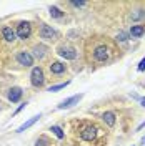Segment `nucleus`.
<instances>
[{
  "label": "nucleus",
  "mask_w": 145,
  "mask_h": 146,
  "mask_svg": "<svg viewBox=\"0 0 145 146\" xmlns=\"http://www.w3.org/2000/svg\"><path fill=\"white\" fill-rule=\"evenodd\" d=\"M30 82L34 86H42L44 82H45V76H44V72H42V68L40 66H35L32 73H30Z\"/></svg>",
  "instance_id": "nucleus-1"
},
{
  "label": "nucleus",
  "mask_w": 145,
  "mask_h": 146,
  "mask_svg": "<svg viewBox=\"0 0 145 146\" xmlns=\"http://www.w3.org/2000/svg\"><path fill=\"white\" fill-rule=\"evenodd\" d=\"M30 32H32V27H30L28 22H22V23H18V28H17V36L18 38H22V40L28 38V36H30Z\"/></svg>",
  "instance_id": "nucleus-2"
},
{
  "label": "nucleus",
  "mask_w": 145,
  "mask_h": 146,
  "mask_svg": "<svg viewBox=\"0 0 145 146\" xmlns=\"http://www.w3.org/2000/svg\"><path fill=\"white\" fill-rule=\"evenodd\" d=\"M82 96H83V95H73V96H70V98L64 100L60 105H58V106H57V108H58V110H68V108H72L73 105H77V103L82 100Z\"/></svg>",
  "instance_id": "nucleus-3"
},
{
  "label": "nucleus",
  "mask_w": 145,
  "mask_h": 146,
  "mask_svg": "<svg viewBox=\"0 0 145 146\" xmlns=\"http://www.w3.org/2000/svg\"><path fill=\"white\" fill-rule=\"evenodd\" d=\"M40 36L44 40H57L58 35H57V32L50 25H42V28H40Z\"/></svg>",
  "instance_id": "nucleus-4"
},
{
  "label": "nucleus",
  "mask_w": 145,
  "mask_h": 146,
  "mask_svg": "<svg viewBox=\"0 0 145 146\" xmlns=\"http://www.w3.org/2000/svg\"><path fill=\"white\" fill-rule=\"evenodd\" d=\"M17 60L20 65H23V66H32L34 65V56L28 53V52H20L17 55Z\"/></svg>",
  "instance_id": "nucleus-5"
},
{
  "label": "nucleus",
  "mask_w": 145,
  "mask_h": 146,
  "mask_svg": "<svg viewBox=\"0 0 145 146\" xmlns=\"http://www.w3.org/2000/svg\"><path fill=\"white\" fill-rule=\"evenodd\" d=\"M82 139H85V141H93L95 138H97V128L93 126H87L83 128V131L80 133Z\"/></svg>",
  "instance_id": "nucleus-6"
},
{
  "label": "nucleus",
  "mask_w": 145,
  "mask_h": 146,
  "mask_svg": "<svg viewBox=\"0 0 145 146\" xmlns=\"http://www.w3.org/2000/svg\"><path fill=\"white\" fill-rule=\"evenodd\" d=\"M58 55L60 56H64L67 60H73V58H77V52L70 48V46H60L58 48Z\"/></svg>",
  "instance_id": "nucleus-7"
},
{
  "label": "nucleus",
  "mask_w": 145,
  "mask_h": 146,
  "mask_svg": "<svg viewBox=\"0 0 145 146\" xmlns=\"http://www.w3.org/2000/svg\"><path fill=\"white\" fill-rule=\"evenodd\" d=\"M93 56L97 62H105L109 58V48L107 46H99L95 52H93Z\"/></svg>",
  "instance_id": "nucleus-8"
},
{
  "label": "nucleus",
  "mask_w": 145,
  "mask_h": 146,
  "mask_svg": "<svg viewBox=\"0 0 145 146\" xmlns=\"http://www.w3.org/2000/svg\"><path fill=\"white\" fill-rule=\"evenodd\" d=\"M40 119V115H35V116H32V118L28 119V121H25L23 125H20V126L17 128V133H22V131H25V129H28V128L32 126V125H35L37 121Z\"/></svg>",
  "instance_id": "nucleus-9"
},
{
  "label": "nucleus",
  "mask_w": 145,
  "mask_h": 146,
  "mask_svg": "<svg viewBox=\"0 0 145 146\" xmlns=\"http://www.w3.org/2000/svg\"><path fill=\"white\" fill-rule=\"evenodd\" d=\"M20 98H22V88L13 86V88L10 90V93H9V100L12 101V103H17Z\"/></svg>",
  "instance_id": "nucleus-10"
},
{
  "label": "nucleus",
  "mask_w": 145,
  "mask_h": 146,
  "mask_svg": "<svg viewBox=\"0 0 145 146\" xmlns=\"http://www.w3.org/2000/svg\"><path fill=\"white\" fill-rule=\"evenodd\" d=\"M2 35H3V38H5L7 42H13L17 33H15V32H13V30H12L10 27H5L3 30H2Z\"/></svg>",
  "instance_id": "nucleus-11"
},
{
  "label": "nucleus",
  "mask_w": 145,
  "mask_h": 146,
  "mask_svg": "<svg viewBox=\"0 0 145 146\" xmlns=\"http://www.w3.org/2000/svg\"><path fill=\"white\" fill-rule=\"evenodd\" d=\"M50 72L55 73V75H60V73L65 72V65H62L60 62H55V63L50 65Z\"/></svg>",
  "instance_id": "nucleus-12"
},
{
  "label": "nucleus",
  "mask_w": 145,
  "mask_h": 146,
  "mask_svg": "<svg viewBox=\"0 0 145 146\" xmlns=\"http://www.w3.org/2000/svg\"><path fill=\"white\" fill-rule=\"evenodd\" d=\"M145 33V27L144 25H134L130 28V35L132 36H142Z\"/></svg>",
  "instance_id": "nucleus-13"
},
{
  "label": "nucleus",
  "mask_w": 145,
  "mask_h": 146,
  "mask_svg": "<svg viewBox=\"0 0 145 146\" xmlns=\"http://www.w3.org/2000/svg\"><path fill=\"white\" fill-rule=\"evenodd\" d=\"M102 118H103V121H105L109 126H113V125H115V115H113L112 111H107V113H103V116H102Z\"/></svg>",
  "instance_id": "nucleus-14"
},
{
  "label": "nucleus",
  "mask_w": 145,
  "mask_h": 146,
  "mask_svg": "<svg viewBox=\"0 0 145 146\" xmlns=\"http://www.w3.org/2000/svg\"><path fill=\"white\" fill-rule=\"evenodd\" d=\"M50 131H54V135H55L57 138H60V139H62V138L65 136L64 129H62L60 126H52V128H50Z\"/></svg>",
  "instance_id": "nucleus-15"
},
{
  "label": "nucleus",
  "mask_w": 145,
  "mask_h": 146,
  "mask_svg": "<svg viewBox=\"0 0 145 146\" xmlns=\"http://www.w3.org/2000/svg\"><path fill=\"white\" fill-rule=\"evenodd\" d=\"M50 15H52V17H55V18H60L64 13H62V10L57 9V7H50Z\"/></svg>",
  "instance_id": "nucleus-16"
},
{
  "label": "nucleus",
  "mask_w": 145,
  "mask_h": 146,
  "mask_svg": "<svg viewBox=\"0 0 145 146\" xmlns=\"http://www.w3.org/2000/svg\"><path fill=\"white\" fill-rule=\"evenodd\" d=\"M70 82H65V83H58V85H54V86H50L48 88V91H58V90H64L65 86L68 85Z\"/></svg>",
  "instance_id": "nucleus-17"
},
{
  "label": "nucleus",
  "mask_w": 145,
  "mask_h": 146,
  "mask_svg": "<svg viewBox=\"0 0 145 146\" xmlns=\"http://www.w3.org/2000/svg\"><path fill=\"white\" fill-rule=\"evenodd\" d=\"M44 50H45L44 46H35V48H34V52H35V56L42 58V56H44Z\"/></svg>",
  "instance_id": "nucleus-18"
},
{
  "label": "nucleus",
  "mask_w": 145,
  "mask_h": 146,
  "mask_svg": "<svg viewBox=\"0 0 145 146\" xmlns=\"http://www.w3.org/2000/svg\"><path fill=\"white\" fill-rule=\"evenodd\" d=\"M47 145H48V141H47L45 138H38L35 143V146H47Z\"/></svg>",
  "instance_id": "nucleus-19"
},
{
  "label": "nucleus",
  "mask_w": 145,
  "mask_h": 146,
  "mask_svg": "<svg viewBox=\"0 0 145 146\" xmlns=\"http://www.w3.org/2000/svg\"><path fill=\"white\" fill-rule=\"evenodd\" d=\"M137 70H138V72H144L145 70V58L140 60V63H138V66H137Z\"/></svg>",
  "instance_id": "nucleus-20"
},
{
  "label": "nucleus",
  "mask_w": 145,
  "mask_h": 146,
  "mask_svg": "<svg viewBox=\"0 0 145 146\" xmlns=\"http://www.w3.org/2000/svg\"><path fill=\"white\" fill-rule=\"evenodd\" d=\"M117 40H120V42H125V40H127V35H125L124 32H120V33L117 35Z\"/></svg>",
  "instance_id": "nucleus-21"
},
{
  "label": "nucleus",
  "mask_w": 145,
  "mask_h": 146,
  "mask_svg": "<svg viewBox=\"0 0 145 146\" xmlns=\"http://www.w3.org/2000/svg\"><path fill=\"white\" fill-rule=\"evenodd\" d=\"M72 5H75V7H85L83 2H72Z\"/></svg>",
  "instance_id": "nucleus-22"
},
{
  "label": "nucleus",
  "mask_w": 145,
  "mask_h": 146,
  "mask_svg": "<svg viewBox=\"0 0 145 146\" xmlns=\"http://www.w3.org/2000/svg\"><path fill=\"white\" fill-rule=\"evenodd\" d=\"M25 105H27V103H23V105H20V106H18V108H17V111H15V115H17L18 111H22V110L25 108Z\"/></svg>",
  "instance_id": "nucleus-23"
},
{
  "label": "nucleus",
  "mask_w": 145,
  "mask_h": 146,
  "mask_svg": "<svg viewBox=\"0 0 145 146\" xmlns=\"http://www.w3.org/2000/svg\"><path fill=\"white\" fill-rule=\"evenodd\" d=\"M142 128H145V123H142V125H140V126L137 128V129H142Z\"/></svg>",
  "instance_id": "nucleus-24"
},
{
  "label": "nucleus",
  "mask_w": 145,
  "mask_h": 146,
  "mask_svg": "<svg viewBox=\"0 0 145 146\" xmlns=\"http://www.w3.org/2000/svg\"><path fill=\"white\" fill-rule=\"evenodd\" d=\"M142 106H145V98H142Z\"/></svg>",
  "instance_id": "nucleus-25"
},
{
  "label": "nucleus",
  "mask_w": 145,
  "mask_h": 146,
  "mask_svg": "<svg viewBox=\"0 0 145 146\" xmlns=\"http://www.w3.org/2000/svg\"><path fill=\"white\" fill-rule=\"evenodd\" d=\"M142 143H144V145H145V136H144V138H142Z\"/></svg>",
  "instance_id": "nucleus-26"
},
{
  "label": "nucleus",
  "mask_w": 145,
  "mask_h": 146,
  "mask_svg": "<svg viewBox=\"0 0 145 146\" xmlns=\"http://www.w3.org/2000/svg\"><path fill=\"white\" fill-rule=\"evenodd\" d=\"M132 146H134V145H132Z\"/></svg>",
  "instance_id": "nucleus-27"
}]
</instances>
